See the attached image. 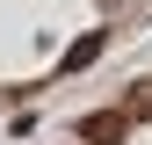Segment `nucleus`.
<instances>
[{
    "label": "nucleus",
    "mask_w": 152,
    "mask_h": 145,
    "mask_svg": "<svg viewBox=\"0 0 152 145\" xmlns=\"http://www.w3.org/2000/svg\"><path fill=\"white\" fill-rule=\"evenodd\" d=\"M130 138V116L123 109H94V116H80V145H123Z\"/></svg>",
    "instance_id": "nucleus-1"
},
{
    "label": "nucleus",
    "mask_w": 152,
    "mask_h": 145,
    "mask_svg": "<svg viewBox=\"0 0 152 145\" xmlns=\"http://www.w3.org/2000/svg\"><path fill=\"white\" fill-rule=\"evenodd\" d=\"M94 58H102V29H94V36H80V44L58 58V72H80V65H94Z\"/></svg>",
    "instance_id": "nucleus-2"
},
{
    "label": "nucleus",
    "mask_w": 152,
    "mask_h": 145,
    "mask_svg": "<svg viewBox=\"0 0 152 145\" xmlns=\"http://www.w3.org/2000/svg\"><path fill=\"white\" fill-rule=\"evenodd\" d=\"M123 116H130V123H138V116H152V80H138V87L123 94Z\"/></svg>",
    "instance_id": "nucleus-3"
}]
</instances>
